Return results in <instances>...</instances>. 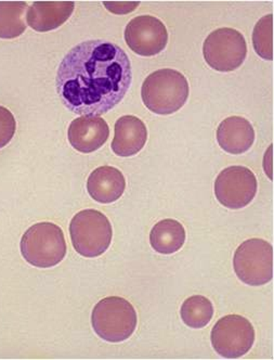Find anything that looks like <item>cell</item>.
<instances>
[{
  "label": "cell",
  "instance_id": "obj_7",
  "mask_svg": "<svg viewBox=\"0 0 274 360\" xmlns=\"http://www.w3.org/2000/svg\"><path fill=\"white\" fill-rule=\"evenodd\" d=\"M206 63L219 72L239 69L247 56V44L243 34L231 27H223L209 34L204 41Z\"/></svg>",
  "mask_w": 274,
  "mask_h": 360
},
{
  "label": "cell",
  "instance_id": "obj_12",
  "mask_svg": "<svg viewBox=\"0 0 274 360\" xmlns=\"http://www.w3.org/2000/svg\"><path fill=\"white\" fill-rule=\"evenodd\" d=\"M147 140L145 124L139 117L125 115L116 121L112 150L119 157H133L143 149Z\"/></svg>",
  "mask_w": 274,
  "mask_h": 360
},
{
  "label": "cell",
  "instance_id": "obj_10",
  "mask_svg": "<svg viewBox=\"0 0 274 360\" xmlns=\"http://www.w3.org/2000/svg\"><path fill=\"white\" fill-rule=\"evenodd\" d=\"M125 41L137 55L152 57L161 53L167 46V29L157 18L139 15L127 24Z\"/></svg>",
  "mask_w": 274,
  "mask_h": 360
},
{
  "label": "cell",
  "instance_id": "obj_5",
  "mask_svg": "<svg viewBox=\"0 0 274 360\" xmlns=\"http://www.w3.org/2000/svg\"><path fill=\"white\" fill-rule=\"evenodd\" d=\"M70 235L75 251L84 257L93 259L109 249L113 229L109 218L101 212L84 210L72 219Z\"/></svg>",
  "mask_w": 274,
  "mask_h": 360
},
{
  "label": "cell",
  "instance_id": "obj_18",
  "mask_svg": "<svg viewBox=\"0 0 274 360\" xmlns=\"http://www.w3.org/2000/svg\"><path fill=\"white\" fill-rule=\"evenodd\" d=\"M180 315L188 327L202 329L213 319V303L203 295H193L183 302Z\"/></svg>",
  "mask_w": 274,
  "mask_h": 360
},
{
  "label": "cell",
  "instance_id": "obj_13",
  "mask_svg": "<svg viewBox=\"0 0 274 360\" xmlns=\"http://www.w3.org/2000/svg\"><path fill=\"white\" fill-rule=\"evenodd\" d=\"M74 8V1H35L27 11L26 21L35 31H53L71 18Z\"/></svg>",
  "mask_w": 274,
  "mask_h": 360
},
{
  "label": "cell",
  "instance_id": "obj_8",
  "mask_svg": "<svg viewBox=\"0 0 274 360\" xmlns=\"http://www.w3.org/2000/svg\"><path fill=\"white\" fill-rule=\"evenodd\" d=\"M211 340L216 353L235 359L251 351L255 342V329L243 316L228 315L215 323Z\"/></svg>",
  "mask_w": 274,
  "mask_h": 360
},
{
  "label": "cell",
  "instance_id": "obj_19",
  "mask_svg": "<svg viewBox=\"0 0 274 360\" xmlns=\"http://www.w3.org/2000/svg\"><path fill=\"white\" fill-rule=\"evenodd\" d=\"M253 45L256 53L263 59L273 60V15H265L255 25Z\"/></svg>",
  "mask_w": 274,
  "mask_h": 360
},
{
  "label": "cell",
  "instance_id": "obj_1",
  "mask_svg": "<svg viewBox=\"0 0 274 360\" xmlns=\"http://www.w3.org/2000/svg\"><path fill=\"white\" fill-rule=\"evenodd\" d=\"M133 82L127 53L116 44L88 41L72 48L58 69L63 105L83 117H101L125 98Z\"/></svg>",
  "mask_w": 274,
  "mask_h": 360
},
{
  "label": "cell",
  "instance_id": "obj_2",
  "mask_svg": "<svg viewBox=\"0 0 274 360\" xmlns=\"http://www.w3.org/2000/svg\"><path fill=\"white\" fill-rule=\"evenodd\" d=\"M190 88L183 74L162 69L150 74L142 84L141 97L145 107L159 115L179 111L189 98Z\"/></svg>",
  "mask_w": 274,
  "mask_h": 360
},
{
  "label": "cell",
  "instance_id": "obj_21",
  "mask_svg": "<svg viewBox=\"0 0 274 360\" xmlns=\"http://www.w3.org/2000/svg\"><path fill=\"white\" fill-rule=\"evenodd\" d=\"M104 7L115 15H126L133 12L140 5L139 1H103Z\"/></svg>",
  "mask_w": 274,
  "mask_h": 360
},
{
  "label": "cell",
  "instance_id": "obj_9",
  "mask_svg": "<svg viewBox=\"0 0 274 360\" xmlns=\"http://www.w3.org/2000/svg\"><path fill=\"white\" fill-rule=\"evenodd\" d=\"M255 174L245 166H230L220 172L215 181V195L230 210L247 207L257 193Z\"/></svg>",
  "mask_w": 274,
  "mask_h": 360
},
{
  "label": "cell",
  "instance_id": "obj_6",
  "mask_svg": "<svg viewBox=\"0 0 274 360\" xmlns=\"http://www.w3.org/2000/svg\"><path fill=\"white\" fill-rule=\"evenodd\" d=\"M233 267L245 285H267L273 278V248L258 238L246 240L234 253Z\"/></svg>",
  "mask_w": 274,
  "mask_h": 360
},
{
  "label": "cell",
  "instance_id": "obj_3",
  "mask_svg": "<svg viewBox=\"0 0 274 360\" xmlns=\"http://www.w3.org/2000/svg\"><path fill=\"white\" fill-rule=\"evenodd\" d=\"M21 253L27 263L38 268L55 267L67 255L63 230L52 223H38L26 230Z\"/></svg>",
  "mask_w": 274,
  "mask_h": 360
},
{
  "label": "cell",
  "instance_id": "obj_4",
  "mask_svg": "<svg viewBox=\"0 0 274 360\" xmlns=\"http://www.w3.org/2000/svg\"><path fill=\"white\" fill-rule=\"evenodd\" d=\"M138 317L133 306L127 300L109 297L101 300L93 308L91 325L104 341L119 343L133 335Z\"/></svg>",
  "mask_w": 274,
  "mask_h": 360
},
{
  "label": "cell",
  "instance_id": "obj_16",
  "mask_svg": "<svg viewBox=\"0 0 274 360\" xmlns=\"http://www.w3.org/2000/svg\"><path fill=\"white\" fill-rule=\"evenodd\" d=\"M185 242V227L179 221L167 218L159 221L150 233V243L157 253L174 254L179 251Z\"/></svg>",
  "mask_w": 274,
  "mask_h": 360
},
{
  "label": "cell",
  "instance_id": "obj_11",
  "mask_svg": "<svg viewBox=\"0 0 274 360\" xmlns=\"http://www.w3.org/2000/svg\"><path fill=\"white\" fill-rule=\"evenodd\" d=\"M67 137L74 149L81 153H91L107 143L109 125L100 117H78L70 125Z\"/></svg>",
  "mask_w": 274,
  "mask_h": 360
},
{
  "label": "cell",
  "instance_id": "obj_15",
  "mask_svg": "<svg viewBox=\"0 0 274 360\" xmlns=\"http://www.w3.org/2000/svg\"><path fill=\"white\" fill-rule=\"evenodd\" d=\"M217 141L223 151L230 154H243L251 149L255 141V131L247 120L230 117L217 128Z\"/></svg>",
  "mask_w": 274,
  "mask_h": 360
},
{
  "label": "cell",
  "instance_id": "obj_14",
  "mask_svg": "<svg viewBox=\"0 0 274 360\" xmlns=\"http://www.w3.org/2000/svg\"><path fill=\"white\" fill-rule=\"evenodd\" d=\"M126 180L113 166H101L90 174L87 190L90 197L102 204L113 203L124 195Z\"/></svg>",
  "mask_w": 274,
  "mask_h": 360
},
{
  "label": "cell",
  "instance_id": "obj_20",
  "mask_svg": "<svg viewBox=\"0 0 274 360\" xmlns=\"http://www.w3.org/2000/svg\"><path fill=\"white\" fill-rule=\"evenodd\" d=\"M17 129V122L11 111L0 105V149L11 141Z\"/></svg>",
  "mask_w": 274,
  "mask_h": 360
},
{
  "label": "cell",
  "instance_id": "obj_17",
  "mask_svg": "<svg viewBox=\"0 0 274 360\" xmlns=\"http://www.w3.org/2000/svg\"><path fill=\"white\" fill-rule=\"evenodd\" d=\"M25 1H0V38L12 39L25 32Z\"/></svg>",
  "mask_w": 274,
  "mask_h": 360
}]
</instances>
